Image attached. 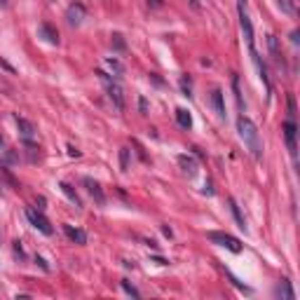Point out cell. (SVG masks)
Segmentation results:
<instances>
[{
    "instance_id": "obj_1",
    "label": "cell",
    "mask_w": 300,
    "mask_h": 300,
    "mask_svg": "<svg viewBox=\"0 0 300 300\" xmlns=\"http://www.w3.org/2000/svg\"><path fill=\"white\" fill-rule=\"evenodd\" d=\"M237 131H239V139H242L244 145L248 148V153L253 155V159H263L261 131L253 124V120H248L247 115H239V118H237Z\"/></svg>"
},
{
    "instance_id": "obj_2",
    "label": "cell",
    "mask_w": 300,
    "mask_h": 300,
    "mask_svg": "<svg viewBox=\"0 0 300 300\" xmlns=\"http://www.w3.org/2000/svg\"><path fill=\"white\" fill-rule=\"evenodd\" d=\"M207 239L213 242V244H218V247H225L228 251H232V253H239V251H242V242H239L237 237L228 235V232H207Z\"/></svg>"
},
{
    "instance_id": "obj_3",
    "label": "cell",
    "mask_w": 300,
    "mask_h": 300,
    "mask_svg": "<svg viewBox=\"0 0 300 300\" xmlns=\"http://www.w3.org/2000/svg\"><path fill=\"white\" fill-rule=\"evenodd\" d=\"M237 10H239V26H242V33H244V38H247L248 47H256L253 45V24H251V19H248L247 14V0H237Z\"/></svg>"
},
{
    "instance_id": "obj_4",
    "label": "cell",
    "mask_w": 300,
    "mask_h": 300,
    "mask_svg": "<svg viewBox=\"0 0 300 300\" xmlns=\"http://www.w3.org/2000/svg\"><path fill=\"white\" fill-rule=\"evenodd\" d=\"M26 218L31 221V225L35 228V230H40L42 235H52L54 232V228H52V223L47 221V216L42 213L40 209H26Z\"/></svg>"
},
{
    "instance_id": "obj_5",
    "label": "cell",
    "mask_w": 300,
    "mask_h": 300,
    "mask_svg": "<svg viewBox=\"0 0 300 300\" xmlns=\"http://www.w3.org/2000/svg\"><path fill=\"white\" fill-rule=\"evenodd\" d=\"M106 91H108V99H110V104H113L120 110V113H122V110H124V106H127V101H124V89L120 87L118 82L108 80V82H106Z\"/></svg>"
},
{
    "instance_id": "obj_6",
    "label": "cell",
    "mask_w": 300,
    "mask_h": 300,
    "mask_svg": "<svg viewBox=\"0 0 300 300\" xmlns=\"http://www.w3.org/2000/svg\"><path fill=\"white\" fill-rule=\"evenodd\" d=\"M296 122L293 120H286L284 122V139H286V145H288V153H291V157L296 159L298 157V145H296Z\"/></svg>"
},
{
    "instance_id": "obj_7",
    "label": "cell",
    "mask_w": 300,
    "mask_h": 300,
    "mask_svg": "<svg viewBox=\"0 0 300 300\" xmlns=\"http://www.w3.org/2000/svg\"><path fill=\"white\" fill-rule=\"evenodd\" d=\"M267 50H270V56H272V61L277 66L284 64V54H282V45H279V38L274 35V33H270L267 35Z\"/></svg>"
},
{
    "instance_id": "obj_8",
    "label": "cell",
    "mask_w": 300,
    "mask_h": 300,
    "mask_svg": "<svg viewBox=\"0 0 300 300\" xmlns=\"http://www.w3.org/2000/svg\"><path fill=\"white\" fill-rule=\"evenodd\" d=\"M248 50H251V59H253V64H256V71H258V75H261L263 85H265V89L270 91V89H272V87H270V78H267V68H265V64H263L261 54L256 52V47H248Z\"/></svg>"
},
{
    "instance_id": "obj_9",
    "label": "cell",
    "mask_w": 300,
    "mask_h": 300,
    "mask_svg": "<svg viewBox=\"0 0 300 300\" xmlns=\"http://www.w3.org/2000/svg\"><path fill=\"white\" fill-rule=\"evenodd\" d=\"M66 19H68V24H71V26H80V24H82V19H85V5L73 2V5L68 7V12H66Z\"/></svg>"
},
{
    "instance_id": "obj_10",
    "label": "cell",
    "mask_w": 300,
    "mask_h": 300,
    "mask_svg": "<svg viewBox=\"0 0 300 300\" xmlns=\"http://www.w3.org/2000/svg\"><path fill=\"white\" fill-rule=\"evenodd\" d=\"M82 185L89 190V195L96 199V204H106V195H104V190H101V185H99V181H94V178H82Z\"/></svg>"
},
{
    "instance_id": "obj_11",
    "label": "cell",
    "mask_w": 300,
    "mask_h": 300,
    "mask_svg": "<svg viewBox=\"0 0 300 300\" xmlns=\"http://www.w3.org/2000/svg\"><path fill=\"white\" fill-rule=\"evenodd\" d=\"M209 101H211V106H213V113L218 115V120H225V104H223V91L218 89V87L211 91Z\"/></svg>"
},
{
    "instance_id": "obj_12",
    "label": "cell",
    "mask_w": 300,
    "mask_h": 300,
    "mask_svg": "<svg viewBox=\"0 0 300 300\" xmlns=\"http://www.w3.org/2000/svg\"><path fill=\"white\" fill-rule=\"evenodd\" d=\"M38 33L45 40H47L50 45H59V31H56L52 24H47V21H45V24H40V26H38Z\"/></svg>"
},
{
    "instance_id": "obj_13",
    "label": "cell",
    "mask_w": 300,
    "mask_h": 300,
    "mask_svg": "<svg viewBox=\"0 0 300 300\" xmlns=\"http://www.w3.org/2000/svg\"><path fill=\"white\" fill-rule=\"evenodd\" d=\"M64 232L71 242H75V244H87V232H85V230L73 228V225H64Z\"/></svg>"
},
{
    "instance_id": "obj_14",
    "label": "cell",
    "mask_w": 300,
    "mask_h": 300,
    "mask_svg": "<svg viewBox=\"0 0 300 300\" xmlns=\"http://www.w3.org/2000/svg\"><path fill=\"white\" fill-rule=\"evenodd\" d=\"M178 167L188 176H195L197 174V162H195V157H190V155H178Z\"/></svg>"
},
{
    "instance_id": "obj_15",
    "label": "cell",
    "mask_w": 300,
    "mask_h": 300,
    "mask_svg": "<svg viewBox=\"0 0 300 300\" xmlns=\"http://www.w3.org/2000/svg\"><path fill=\"white\" fill-rule=\"evenodd\" d=\"M14 120H17V127H19V131H21L24 139H33V136H35V124H33L31 120L19 118V115H17Z\"/></svg>"
},
{
    "instance_id": "obj_16",
    "label": "cell",
    "mask_w": 300,
    "mask_h": 300,
    "mask_svg": "<svg viewBox=\"0 0 300 300\" xmlns=\"http://www.w3.org/2000/svg\"><path fill=\"white\" fill-rule=\"evenodd\" d=\"M59 188L64 190V195L68 197V199H71V202H73V204H75L78 209H82V199H80V195H78V193H75V188H73L71 183H61Z\"/></svg>"
},
{
    "instance_id": "obj_17",
    "label": "cell",
    "mask_w": 300,
    "mask_h": 300,
    "mask_svg": "<svg viewBox=\"0 0 300 300\" xmlns=\"http://www.w3.org/2000/svg\"><path fill=\"white\" fill-rule=\"evenodd\" d=\"M176 122L181 124L183 129H190V127H193V118H190V113H188L185 108H178V110H176Z\"/></svg>"
},
{
    "instance_id": "obj_18",
    "label": "cell",
    "mask_w": 300,
    "mask_h": 300,
    "mask_svg": "<svg viewBox=\"0 0 300 300\" xmlns=\"http://www.w3.org/2000/svg\"><path fill=\"white\" fill-rule=\"evenodd\" d=\"M230 211H232V216H235L237 225H239L242 230H247V221H244V216H242V211H239V207H237L235 199H230Z\"/></svg>"
},
{
    "instance_id": "obj_19",
    "label": "cell",
    "mask_w": 300,
    "mask_h": 300,
    "mask_svg": "<svg viewBox=\"0 0 300 300\" xmlns=\"http://www.w3.org/2000/svg\"><path fill=\"white\" fill-rule=\"evenodd\" d=\"M277 293H279V296H284L286 300H293V298H296V293H293V288H291V282H286V279L279 284Z\"/></svg>"
},
{
    "instance_id": "obj_20",
    "label": "cell",
    "mask_w": 300,
    "mask_h": 300,
    "mask_svg": "<svg viewBox=\"0 0 300 300\" xmlns=\"http://www.w3.org/2000/svg\"><path fill=\"white\" fill-rule=\"evenodd\" d=\"M0 181L7 183V185H12V188H17V190H19V183L14 181V176L7 169H5V167H0Z\"/></svg>"
},
{
    "instance_id": "obj_21",
    "label": "cell",
    "mask_w": 300,
    "mask_h": 300,
    "mask_svg": "<svg viewBox=\"0 0 300 300\" xmlns=\"http://www.w3.org/2000/svg\"><path fill=\"white\" fill-rule=\"evenodd\" d=\"M279 7H282V12L288 14V17L296 14V2H293V0H279Z\"/></svg>"
},
{
    "instance_id": "obj_22",
    "label": "cell",
    "mask_w": 300,
    "mask_h": 300,
    "mask_svg": "<svg viewBox=\"0 0 300 300\" xmlns=\"http://www.w3.org/2000/svg\"><path fill=\"white\" fill-rule=\"evenodd\" d=\"M120 169L129 171V148H122L120 150Z\"/></svg>"
},
{
    "instance_id": "obj_23",
    "label": "cell",
    "mask_w": 300,
    "mask_h": 300,
    "mask_svg": "<svg viewBox=\"0 0 300 300\" xmlns=\"http://www.w3.org/2000/svg\"><path fill=\"white\" fill-rule=\"evenodd\" d=\"M108 68H110V71H113L115 75H122V73H124V66L120 64L118 59H113V56L108 59Z\"/></svg>"
},
{
    "instance_id": "obj_24",
    "label": "cell",
    "mask_w": 300,
    "mask_h": 300,
    "mask_svg": "<svg viewBox=\"0 0 300 300\" xmlns=\"http://www.w3.org/2000/svg\"><path fill=\"white\" fill-rule=\"evenodd\" d=\"M181 89H183V96H193V85H190V78H188V75L181 78Z\"/></svg>"
},
{
    "instance_id": "obj_25",
    "label": "cell",
    "mask_w": 300,
    "mask_h": 300,
    "mask_svg": "<svg viewBox=\"0 0 300 300\" xmlns=\"http://www.w3.org/2000/svg\"><path fill=\"white\" fill-rule=\"evenodd\" d=\"M122 288H124V291H127V293H129L131 298H141V293H139V291H136V288L131 286L129 282H127V279H122Z\"/></svg>"
},
{
    "instance_id": "obj_26",
    "label": "cell",
    "mask_w": 300,
    "mask_h": 300,
    "mask_svg": "<svg viewBox=\"0 0 300 300\" xmlns=\"http://www.w3.org/2000/svg\"><path fill=\"white\" fill-rule=\"evenodd\" d=\"M113 45H115V50H124V40H122V35L120 33H113Z\"/></svg>"
},
{
    "instance_id": "obj_27",
    "label": "cell",
    "mask_w": 300,
    "mask_h": 300,
    "mask_svg": "<svg viewBox=\"0 0 300 300\" xmlns=\"http://www.w3.org/2000/svg\"><path fill=\"white\" fill-rule=\"evenodd\" d=\"M35 263H38V265H40V267H42V270H45V272H50V265L45 263V258H40V256H35Z\"/></svg>"
},
{
    "instance_id": "obj_28",
    "label": "cell",
    "mask_w": 300,
    "mask_h": 300,
    "mask_svg": "<svg viewBox=\"0 0 300 300\" xmlns=\"http://www.w3.org/2000/svg\"><path fill=\"white\" fill-rule=\"evenodd\" d=\"M148 2V7L150 10H157V7H162V0H145Z\"/></svg>"
},
{
    "instance_id": "obj_29",
    "label": "cell",
    "mask_w": 300,
    "mask_h": 300,
    "mask_svg": "<svg viewBox=\"0 0 300 300\" xmlns=\"http://www.w3.org/2000/svg\"><path fill=\"white\" fill-rule=\"evenodd\" d=\"M14 253H17L19 258H24V248H21V244H19V242H14Z\"/></svg>"
},
{
    "instance_id": "obj_30",
    "label": "cell",
    "mask_w": 300,
    "mask_h": 300,
    "mask_svg": "<svg viewBox=\"0 0 300 300\" xmlns=\"http://www.w3.org/2000/svg\"><path fill=\"white\" fill-rule=\"evenodd\" d=\"M68 155H71V157H80V150H78V148H73V145H68Z\"/></svg>"
},
{
    "instance_id": "obj_31",
    "label": "cell",
    "mask_w": 300,
    "mask_h": 300,
    "mask_svg": "<svg viewBox=\"0 0 300 300\" xmlns=\"http://www.w3.org/2000/svg\"><path fill=\"white\" fill-rule=\"evenodd\" d=\"M0 64H2V68H5V71H10V73H14V68L10 64H7V61H2V59H0Z\"/></svg>"
},
{
    "instance_id": "obj_32",
    "label": "cell",
    "mask_w": 300,
    "mask_h": 300,
    "mask_svg": "<svg viewBox=\"0 0 300 300\" xmlns=\"http://www.w3.org/2000/svg\"><path fill=\"white\" fill-rule=\"evenodd\" d=\"M188 2H190V7H193V10H199V0H188Z\"/></svg>"
},
{
    "instance_id": "obj_33",
    "label": "cell",
    "mask_w": 300,
    "mask_h": 300,
    "mask_svg": "<svg viewBox=\"0 0 300 300\" xmlns=\"http://www.w3.org/2000/svg\"><path fill=\"white\" fill-rule=\"evenodd\" d=\"M291 40H293V45H298V31H293V33H291Z\"/></svg>"
},
{
    "instance_id": "obj_34",
    "label": "cell",
    "mask_w": 300,
    "mask_h": 300,
    "mask_svg": "<svg viewBox=\"0 0 300 300\" xmlns=\"http://www.w3.org/2000/svg\"><path fill=\"white\" fill-rule=\"evenodd\" d=\"M145 110H148V104H145V99H141V113L145 115Z\"/></svg>"
},
{
    "instance_id": "obj_35",
    "label": "cell",
    "mask_w": 300,
    "mask_h": 300,
    "mask_svg": "<svg viewBox=\"0 0 300 300\" xmlns=\"http://www.w3.org/2000/svg\"><path fill=\"white\" fill-rule=\"evenodd\" d=\"M0 5H7V0H0Z\"/></svg>"
}]
</instances>
